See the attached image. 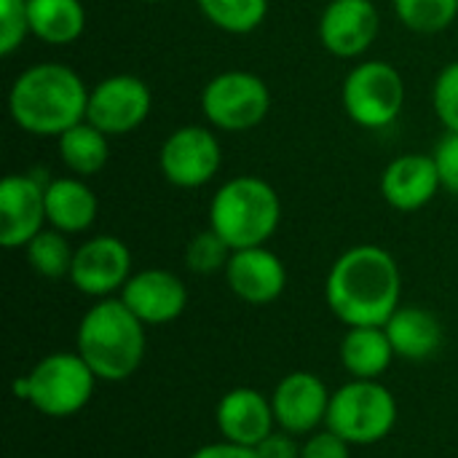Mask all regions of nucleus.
I'll return each mask as SVG.
<instances>
[{"label": "nucleus", "mask_w": 458, "mask_h": 458, "mask_svg": "<svg viewBox=\"0 0 458 458\" xmlns=\"http://www.w3.org/2000/svg\"><path fill=\"white\" fill-rule=\"evenodd\" d=\"M223 153L215 131L204 126L174 129L158 153V166L166 182L174 188H201L220 169Z\"/></svg>", "instance_id": "nucleus-10"}, {"label": "nucleus", "mask_w": 458, "mask_h": 458, "mask_svg": "<svg viewBox=\"0 0 458 458\" xmlns=\"http://www.w3.org/2000/svg\"><path fill=\"white\" fill-rule=\"evenodd\" d=\"M301 458H352V445L333 429H317L301 445Z\"/></svg>", "instance_id": "nucleus-30"}, {"label": "nucleus", "mask_w": 458, "mask_h": 458, "mask_svg": "<svg viewBox=\"0 0 458 458\" xmlns=\"http://www.w3.org/2000/svg\"><path fill=\"white\" fill-rule=\"evenodd\" d=\"M97 196L78 177H59L46 185V220L62 233H83L97 220Z\"/></svg>", "instance_id": "nucleus-20"}, {"label": "nucleus", "mask_w": 458, "mask_h": 458, "mask_svg": "<svg viewBox=\"0 0 458 458\" xmlns=\"http://www.w3.org/2000/svg\"><path fill=\"white\" fill-rule=\"evenodd\" d=\"M403 274L392 252L357 244L338 255L325 282V301L346 327H384L403 306Z\"/></svg>", "instance_id": "nucleus-1"}, {"label": "nucleus", "mask_w": 458, "mask_h": 458, "mask_svg": "<svg viewBox=\"0 0 458 458\" xmlns=\"http://www.w3.org/2000/svg\"><path fill=\"white\" fill-rule=\"evenodd\" d=\"M27 263L30 268L43 279H64L70 276L75 250L67 242V233L56 228H43L27 247Z\"/></svg>", "instance_id": "nucleus-24"}, {"label": "nucleus", "mask_w": 458, "mask_h": 458, "mask_svg": "<svg viewBox=\"0 0 458 458\" xmlns=\"http://www.w3.org/2000/svg\"><path fill=\"white\" fill-rule=\"evenodd\" d=\"M30 32L48 46L75 43L86 30V8L81 0H27Z\"/></svg>", "instance_id": "nucleus-22"}, {"label": "nucleus", "mask_w": 458, "mask_h": 458, "mask_svg": "<svg viewBox=\"0 0 458 458\" xmlns=\"http://www.w3.org/2000/svg\"><path fill=\"white\" fill-rule=\"evenodd\" d=\"M344 110L362 129L392 126L405 107V81L389 62L370 59L357 64L344 81Z\"/></svg>", "instance_id": "nucleus-7"}, {"label": "nucleus", "mask_w": 458, "mask_h": 458, "mask_svg": "<svg viewBox=\"0 0 458 458\" xmlns=\"http://www.w3.org/2000/svg\"><path fill=\"white\" fill-rule=\"evenodd\" d=\"M118 298L145 327H156L182 317L188 306V287L177 274L166 268H145L131 274Z\"/></svg>", "instance_id": "nucleus-14"}, {"label": "nucleus", "mask_w": 458, "mask_h": 458, "mask_svg": "<svg viewBox=\"0 0 458 458\" xmlns=\"http://www.w3.org/2000/svg\"><path fill=\"white\" fill-rule=\"evenodd\" d=\"M397 416V400L381 381L352 378L333 392L325 427L349 445H376L392 435Z\"/></svg>", "instance_id": "nucleus-6"}, {"label": "nucleus", "mask_w": 458, "mask_h": 458, "mask_svg": "<svg viewBox=\"0 0 458 458\" xmlns=\"http://www.w3.org/2000/svg\"><path fill=\"white\" fill-rule=\"evenodd\" d=\"M397 19L413 32H440L458 16V0H394Z\"/></svg>", "instance_id": "nucleus-26"}, {"label": "nucleus", "mask_w": 458, "mask_h": 458, "mask_svg": "<svg viewBox=\"0 0 458 458\" xmlns=\"http://www.w3.org/2000/svg\"><path fill=\"white\" fill-rule=\"evenodd\" d=\"M338 354L344 370L360 381H378L397 360L384 327H349Z\"/></svg>", "instance_id": "nucleus-21"}, {"label": "nucleus", "mask_w": 458, "mask_h": 458, "mask_svg": "<svg viewBox=\"0 0 458 458\" xmlns=\"http://www.w3.org/2000/svg\"><path fill=\"white\" fill-rule=\"evenodd\" d=\"M378 24L373 0H330L319 16V40L333 56L354 59L373 46Z\"/></svg>", "instance_id": "nucleus-15"}, {"label": "nucleus", "mask_w": 458, "mask_h": 458, "mask_svg": "<svg viewBox=\"0 0 458 458\" xmlns=\"http://www.w3.org/2000/svg\"><path fill=\"white\" fill-rule=\"evenodd\" d=\"M282 223V201L274 185L260 177L242 174L217 188L209 204V228L223 236L231 250L266 247Z\"/></svg>", "instance_id": "nucleus-4"}, {"label": "nucleus", "mask_w": 458, "mask_h": 458, "mask_svg": "<svg viewBox=\"0 0 458 458\" xmlns=\"http://www.w3.org/2000/svg\"><path fill=\"white\" fill-rule=\"evenodd\" d=\"M191 458H260L255 448H244V445H236V443H228V440H217V443H209V445H201L199 451H193Z\"/></svg>", "instance_id": "nucleus-33"}, {"label": "nucleus", "mask_w": 458, "mask_h": 458, "mask_svg": "<svg viewBox=\"0 0 458 458\" xmlns=\"http://www.w3.org/2000/svg\"><path fill=\"white\" fill-rule=\"evenodd\" d=\"M432 156H435V164H437L443 188L458 196V131H448L437 142V148H435Z\"/></svg>", "instance_id": "nucleus-31"}, {"label": "nucleus", "mask_w": 458, "mask_h": 458, "mask_svg": "<svg viewBox=\"0 0 458 458\" xmlns=\"http://www.w3.org/2000/svg\"><path fill=\"white\" fill-rule=\"evenodd\" d=\"M260 458H301V443L284 429H274L258 448Z\"/></svg>", "instance_id": "nucleus-32"}, {"label": "nucleus", "mask_w": 458, "mask_h": 458, "mask_svg": "<svg viewBox=\"0 0 458 458\" xmlns=\"http://www.w3.org/2000/svg\"><path fill=\"white\" fill-rule=\"evenodd\" d=\"M137 3H158V0H137Z\"/></svg>", "instance_id": "nucleus-34"}, {"label": "nucleus", "mask_w": 458, "mask_h": 458, "mask_svg": "<svg viewBox=\"0 0 458 458\" xmlns=\"http://www.w3.org/2000/svg\"><path fill=\"white\" fill-rule=\"evenodd\" d=\"M443 188L435 156L405 153L394 158L381 174V196L397 212L424 209Z\"/></svg>", "instance_id": "nucleus-18"}, {"label": "nucleus", "mask_w": 458, "mask_h": 458, "mask_svg": "<svg viewBox=\"0 0 458 458\" xmlns=\"http://www.w3.org/2000/svg\"><path fill=\"white\" fill-rule=\"evenodd\" d=\"M432 105L443 126L448 131H458V62L440 70L432 89Z\"/></svg>", "instance_id": "nucleus-28"}, {"label": "nucleus", "mask_w": 458, "mask_h": 458, "mask_svg": "<svg viewBox=\"0 0 458 458\" xmlns=\"http://www.w3.org/2000/svg\"><path fill=\"white\" fill-rule=\"evenodd\" d=\"M201 110L215 129L250 131L263 123L271 110V91L263 78L247 70L215 75L201 91Z\"/></svg>", "instance_id": "nucleus-8"}, {"label": "nucleus", "mask_w": 458, "mask_h": 458, "mask_svg": "<svg viewBox=\"0 0 458 458\" xmlns=\"http://www.w3.org/2000/svg\"><path fill=\"white\" fill-rule=\"evenodd\" d=\"M97 381L78 352H51L13 381V394L48 419H70L89 405Z\"/></svg>", "instance_id": "nucleus-5"}, {"label": "nucleus", "mask_w": 458, "mask_h": 458, "mask_svg": "<svg viewBox=\"0 0 458 458\" xmlns=\"http://www.w3.org/2000/svg\"><path fill=\"white\" fill-rule=\"evenodd\" d=\"M233 250L231 244L217 236L212 228L196 233L188 247H185V268L191 274H199V276H212L217 271H225L228 260H231Z\"/></svg>", "instance_id": "nucleus-27"}, {"label": "nucleus", "mask_w": 458, "mask_h": 458, "mask_svg": "<svg viewBox=\"0 0 458 458\" xmlns=\"http://www.w3.org/2000/svg\"><path fill=\"white\" fill-rule=\"evenodd\" d=\"M400 360L427 362L443 349V325L424 306H400L384 325Z\"/></svg>", "instance_id": "nucleus-19"}, {"label": "nucleus", "mask_w": 458, "mask_h": 458, "mask_svg": "<svg viewBox=\"0 0 458 458\" xmlns=\"http://www.w3.org/2000/svg\"><path fill=\"white\" fill-rule=\"evenodd\" d=\"M8 174L0 182V244L5 250L27 247L40 231L46 220V174Z\"/></svg>", "instance_id": "nucleus-11"}, {"label": "nucleus", "mask_w": 458, "mask_h": 458, "mask_svg": "<svg viewBox=\"0 0 458 458\" xmlns=\"http://www.w3.org/2000/svg\"><path fill=\"white\" fill-rule=\"evenodd\" d=\"M223 274L228 290L250 306H268L279 301L287 287V268L268 247L233 250Z\"/></svg>", "instance_id": "nucleus-16"}, {"label": "nucleus", "mask_w": 458, "mask_h": 458, "mask_svg": "<svg viewBox=\"0 0 458 458\" xmlns=\"http://www.w3.org/2000/svg\"><path fill=\"white\" fill-rule=\"evenodd\" d=\"M89 89L75 70L59 62L27 67L8 91L13 123L32 137H62L86 121Z\"/></svg>", "instance_id": "nucleus-2"}, {"label": "nucleus", "mask_w": 458, "mask_h": 458, "mask_svg": "<svg viewBox=\"0 0 458 458\" xmlns=\"http://www.w3.org/2000/svg\"><path fill=\"white\" fill-rule=\"evenodd\" d=\"M59 140V158L62 164L75 172L78 177L99 174L110 158V137L91 126L89 121H81L78 126L67 129Z\"/></svg>", "instance_id": "nucleus-23"}, {"label": "nucleus", "mask_w": 458, "mask_h": 458, "mask_svg": "<svg viewBox=\"0 0 458 458\" xmlns=\"http://www.w3.org/2000/svg\"><path fill=\"white\" fill-rule=\"evenodd\" d=\"M67 279L89 298H113L131 279V252L118 236H94L75 250Z\"/></svg>", "instance_id": "nucleus-12"}, {"label": "nucleus", "mask_w": 458, "mask_h": 458, "mask_svg": "<svg viewBox=\"0 0 458 458\" xmlns=\"http://www.w3.org/2000/svg\"><path fill=\"white\" fill-rule=\"evenodd\" d=\"M215 424L223 440L258 448L276 429L271 397L252 386H236L220 397L215 408Z\"/></svg>", "instance_id": "nucleus-17"}, {"label": "nucleus", "mask_w": 458, "mask_h": 458, "mask_svg": "<svg viewBox=\"0 0 458 458\" xmlns=\"http://www.w3.org/2000/svg\"><path fill=\"white\" fill-rule=\"evenodd\" d=\"M199 8L207 21L231 35H247L268 16V0H199Z\"/></svg>", "instance_id": "nucleus-25"}, {"label": "nucleus", "mask_w": 458, "mask_h": 458, "mask_svg": "<svg viewBox=\"0 0 458 458\" xmlns=\"http://www.w3.org/2000/svg\"><path fill=\"white\" fill-rule=\"evenodd\" d=\"M30 32L27 0H0V54L11 56Z\"/></svg>", "instance_id": "nucleus-29"}, {"label": "nucleus", "mask_w": 458, "mask_h": 458, "mask_svg": "<svg viewBox=\"0 0 458 458\" xmlns=\"http://www.w3.org/2000/svg\"><path fill=\"white\" fill-rule=\"evenodd\" d=\"M153 97L137 75H110L89 91L86 121L107 137H121L145 123Z\"/></svg>", "instance_id": "nucleus-9"}, {"label": "nucleus", "mask_w": 458, "mask_h": 458, "mask_svg": "<svg viewBox=\"0 0 458 458\" xmlns=\"http://www.w3.org/2000/svg\"><path fill=\"white\" fill-rule=\"evenodd\" d=\"M330 397L333 392L317 373L311 370L287 373L271 394L276 429H284L295 437L314 435L327 421Z\"/></svg>", "instance_id": "nucleus-13"}, {"label": "nucleus", "mask_w": 458, "mask_h": 458, "mask_svg": "<svg viewBox=\"0 0 458 458\" xmlns=\"http://www.w3.org/2000/svg\"><path fill=\"white\" fill-rule=\"evenodd\" d=\"M75 352L86 360L99 381L121 384L131 378L145 360V325L121 298H102L81 317Z\"/></svg>", "instance_id": "nucleus-3"}]
</instances>
